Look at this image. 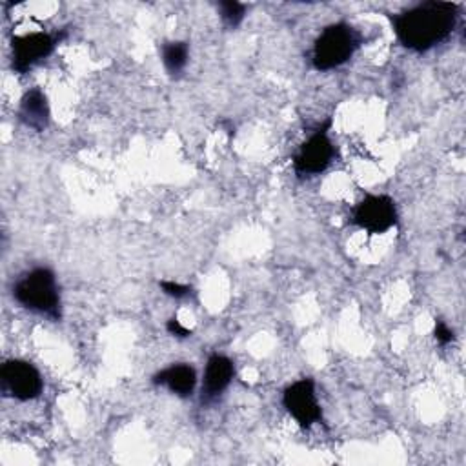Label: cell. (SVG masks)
<instances>
[{
    "label": "cell",
    "instance_id": "cell-7",
    "mask_svg": "<svg viewBox=\"0 0 466 466\" xmlns=\"http://www.w3.org/2000/svg\"><path fill=\"white\" fill-rule=\"evenodd\" d=\"M58 35L49 33H29L15 36L11 40V64L16 73L29 71L35 64L49 56L58 44Z\"/></svg>",
    "mask_w": 466,
    "mask_h": 466
},
{
    "label": "cell",
    "instance_id": "cell-4",
    "mask_svg": "<svg viewBox=\"0 0 466 466\" xmlns=\"http://www.w3.org/2000/svg\"><path fill=\"white\" fill-rule=\"evenodd\" d=\"M2 391L18 400H31L42 391V377L38 370L25 360L11 359L0 370Z\"/></svg>",
    "mask_w": 466,
    "mask_h": 466
},
{
    "label": "cell",
    "instance_id": "cell-1",
    "mask_svg": "<svg viewBox=\"0 0 466 466\" xmlns=\"http://www.w3.org/2000/svg\"><path fill=\"white\" fill-rule=\"evenodd\" d=\"M457 16V4L430 0L391 16V24L404 47L426 51L442 42L453 31Z\"/></svg>",
    "mask_w": 466,
    "mask_h": 466
},
{
    "label": "cell",
    "instance_id": "cell-3",
    "mask_svg": "<svg viewBox=\"0 0 466 466\" xmlns=\"http://www.w3.org/2000/svg\"><path fill=\"white\" fill-rule=\"evenodd\" d=\"M360 44V35L348 24L339 22L324 27L311 51L315 69L328 71L342 66Z\"/></svg>",
    "mask_w": 466,
    "mask_h": 466
},
{
    "label": "cell",
    "instance_id": "cell-6",
    "mask_svg": "<svg viewBox=\"0 0 466 466\" xmlns=\"http://www.w3.org/2000/svg\"><path fill=\"white\" fill-rule=\"evenodd\" d=\"M328 127L329 120L300 146L299 153L293 158V166L299 175H319L329 166L335 149L328 137Z\"/></svg>",
    "mask_w": 466,
    "mask_h": 466
},
{
    "label": "cell",
    "instance_id": "cell-16",
    "mask_svg": "<svg viewBox=\"0 0 466 466\" xmlns=\"http://www.w3.org/2000/svg\"><path fill=\"white\" fill-rule=\"evenodd\" d=\"M166 329L173 335V337H180V339H186V337H189L191 335V329H187V328H184L182 324H180V320L178 319H169L167 322H166Z\"/></svg>",
    "mask_w": 466,
    "mask_h": 466
},
{
    "label": "cell",
    "instance_id": "cell-9",
    "mask_svg": "<svg viewBox=\"0 0 466 466\" xmlns=\"http://www.w3.org/2000/svg\"><path fill=\"white\" fill-rule=\"evenodd\" d=\"M235 375L233 362L218 353H213L208 359L206 371H204V382H202V400L209 402L217 399L231 382Z\"/></svg>",
    "mask_w": 466,
    "mask_h": 466
},
{
    "label": "cell",
    "instance_id": "cell-2",
    "mask_svg": "<svg viewBox=\"0 0 466 466\" xmlns=\"http://www.w3.org/2000/svg\"><path fill=\"white\" fill-rule=\"evenodd\" d=\"M15 300L35 313L60 319V295L55 273L49 268H33L13 286Z\"/></svg>",
    "mask_w": 466,
    "mask_h": 466
},
{
    "label": "cell",
    "instance_id": "cell-11",
    "mask_svg": "<svg viewBox=\"0 0 466 466\" xmlns=\"http://www.w3.org/2000/svg\"><path fill=\"white\" fill-rule=\"evenodd\" d=\"M153 382L166 386L171 393L178 397H187L193 393L197 384V373L189 364H173L153 377Z\"/></svg>",
    "mask_w": 466,
    "mask_h": 466
},
{
    "label": "cell",
    "instance_id": "cell-5",
    "mask_svg": "<svg viewBox=\"0 0 466 466\" xmlns=\"http://www.w3.org/2000/svg\"><path fill=\"white\" fill-rule=\"evenodd\" d=\"M351 218L368 233H384L397 224L395 202L388 195H368L355 206Z\"/></svg>",
    "mask_w": 466,
    "mask_h": 466
},
{
    "label": "cell",
    "instance_id": "cell-8",
    "mask_svg": "<svg viewBox=\"0 0 466 466\" xmlns=\"http://www.w3.org/2000/svg\"><path fill=\"white\" fill-rule=\"evenodd\" d=\"M282 404L302 428H309L320 419V406L317 402L315 384L311 379H300L289 384L284 390Z\"/></svg>",
    "mask_w": 466,
    "mask_h": 466
},
{
    "label": "cell",
    "instance_id": "cell-15",
    "mask_svg": "<svg viewBox=\"0 0 466 466\" xmlns=\"http://www.w3.org/2000/svg\"><path fill=\"white\" fill-rule=\"evenodd\" d=\"M433 335L437 339L439 344L446 346L453 340V331L448 328V324H444L442 320H435V328H433Z\"/></svg>",
    "mask_w": 466,
    "mask_h": 466
},
{
    "label": "cell",
    "instance_id": "cell-12",
    "mask_svg": "<svg viewBox=\"0 0 466 466\" xmlns=\"http://www.w3.org/2000/svg\"><path fill=\"white\" fill-rule=\"evenodd\" d=\"M187 44L186 42H166L162 46V64L171 76H177L184 71L187 64Z\"/></svg>",
    "mask_w": 466,
    "mask_h": 466
},
{
    "label": "cell",
    "instance_id": "cell-10",
    "mask_svg": "<svg viewBox=\"0 0 466 466\" xmlns=\"http://www.w3.org/2000/svg\"><path fill=\"white\" fill-rule=\"evenodd\" d=\"M18 118L27 127H31L35 131H44V127L47 126V122H49V106H47L46 95L38 87L29 89L22 96L20 107H18Z\"/></svg>",
    "mask_w": 466,
    "mask_h": 466
},
{
    "label": "cell",
    "instance_id": "cell-13",
    "mask_svg": "<svg viewBox=\"0 0 466 466\" xmlns=\"http://www.w3.org/2000/svg\"><path fill=\"white\" fill-rule=\"evenodd\" d=\"M218 13L228 27H237L246 15V4H240L237 0H220Z\"/></svg>",
    "mask_w": 466,
    "mask_h": 466
},
{
    "label": "cell",
    "instance_id": "cell-14",
    "mask_svg": "<svg viewBox=\"0 0 466 466\" xmlns=\"http://www.w3.org/2000/svg\"><path fill=\"white\" fill-rule=\"evenodd\" d=\"M160 288H162V291L166 295H169L173 299H184V297L191 295V288L189 286H184V284H178V282H173V280H162Z\"/></svg>",
    "mask_w": 466,
    "mask_h": 466
}]
</instances>
